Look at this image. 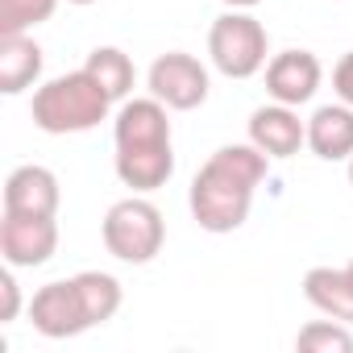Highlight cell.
Masks as SVG:
<instances>
[{
    "label": "cell",
    "mask_w": 353,
    "mask_h": 353,
    "mask_svg": "<svg viewBox=\"0 0 353 353\" xmlns=\"http://www.w3.org/2000/svg\"><path fill=\"white\" fill-rule=\"evenodd\" d=\"M229 9H254V5H262V0H225Z\"/></svg>",
    "instance_id": "cell-21"
},
{
    "label": "cell",
    "mask_w": 353,
    "mask_h": 353,
    "mask_svg": "<svg viewBox=\"0 0 353 353\" xmlns=\"http://www.w3.org/2000/svg\"><path fill=\"white\" fill-rule=\"evenodd\" d=\"M270 170V154H262L254 141L245 145H221L192 179V216L204 233H233L250 221L254 192Z\"/></svg>",
    "instance_id": "cell-1"
},
{
    "label": "cell",
    "mask_w": 353,
    "mask_h": 353,
    "mask_svg": "<svg viewBox=\"0 0 353 353\" xmlns=\"http://www.w3.org/2000/svg\"><path fill=\"white\" fill-rule=\"evenodd\" d=\"M59 250V221L54 216H26V212H5L0 221V254L13 270H34L46 266Z\"/></svg>",
    "instance_id": "cell-8"
},
{
    "label": "cell",
    "mask_w": 353,
    "mask_h": 353,
    "mask_svg": "<svg viewBox=\"0 0 353 353\" xmlns=\"http://www.w3.org/2000/svg\"><path fill=\"white\" fill-rule=\"evenodd\" d=\"M295 345L303 353H349L353 349V332L341 324V320H316L307 328H299Z\"/></svg>",
    "instance_id": "cell-18"
},
{
    "label": "cell",
    "mask_w": 353,
    "mask_h": 353,
    "mask_svg": "<svg viewBox=\"0 0 353 353\" xmlns=\"http://www.w3.org/2000/svg\"><path fill=\"white\" fill-rule=\"evenodd\" d=\"M42 79V46L30 34H9L0 38V92L21 96Z\"/></svg>",
    "instance_id": "cell-14"
},
{
    "label": "cell",
    "mask_w": 353,
    "mask_h": 353,
    "mask_svg": "<svg viewBox=\"0 0 353 353\" xmlns=\"http://www.w3.org/2000/svg\"><path fill=\"white\" fill-rule=\"evenodd\" d=\"M75 283H79V295H83V307L92 316V324H104L121 312V283L112 274L83 270V274H75Z\"/></svg>",
    "instance_id": "cell-16"
},
{
    "label": "cell",
    "mask_w": 353,
    "mask_h": 353,
    "mask_svg": "<svg viewBox=\"0 0 353 353\" xmlns=\"http://www.w3.org/2000/svg\"><path fill=\"white\" fill-rule=\"evenodd\" d=\"M250 141L270 158H291L299 145H307V121H299L291 104H262L250 117Z\"/></svg>",
    "instance_id": "cell-10"
},
{
    "label": "cell",
    "mask_w": 353,
    "mask_h": 353,
    "mask_svg": "<svg viewBox=\"0 0 353 353\" xmlns=\"http://www.w3.org/2000/svg\"><path fill=\"white\" fill-rule=\"evenodd\" d=\"M83 67L100 79V88H104L112 100H125V96L133 92V59H129L125 50H117V46H96Z\"/></svg>",
    "instance_id": "cell-15"
},
{
    "label": "cell",
    "mask_w": 353,
    "mask_h": 353,
    "mask_svg": "<svg viewBox=\"0 0 353 353\" xmlns=\"http://www.w3.org/2000/svg\"><path fill=\"white\" fill-rule=\"evenodd\" d=\"M108 108H112V96L100 88V79L79 67V71H67L59 79H46L38 92H34V125L42 133H88L96 129L100 121H108Z\"/></svg>",
    "instance_id": "cell-3"
},
{
    "label": "cell",
    "mask_w": 353,
    "mask_h": 353,
    "mask_svg": "<svg viewBox=\"0 0 353 353\" xmlns=\"http://www.w3.org/2000/svg\"><path fill=\"white\" fill-rule=\"evenodd\" d=\"M0 295H5V307H0V320H17V307H21V291H17V279H13V266L0 274Z\"/></svg>",
    "instance_id": "cell-20"
},
{
    "label": "cell",
    "mask_w": 353,
    "mask_h": 353,
    "mask_svg": "<svg viewBox=\"0 0 353 353\" xmlns=\"http://www.w3.org/2000/svg\"><path fill=\"white\" fill-rule=\"evenodd\" d=\"M303 295L324 316H332L341 324H353V279H349L345 266H312L303 274Z\"/></svg>",
    "instance_id": "cell-13"
},
{
    "label": "cell",
    "mask_w": 353,
    "mask_h": 353,
    "mask_svg": "<svg viewBox=\"0 0 353 353\" xmlns=\"http://www.w3.org/2000/svg\"><path fill=\"white\" fill-rule=\"evenodd\" d=\"M100 237H104V250H108L112 258H121V262H129V266H141V262H150V258L162 250V241H166V221H162V212H158L150 200L129 196V200H117V204L104 212Z\"/></svg>",
    "instance_id": "cell-4"
},
{
    "label": "cell",
    "mask_w": 353,
    "mask_h": 353,
    "mask_svg": "<svg viewBox=\"0 0 353 353\" xmlns=\"http://www.w3.org/2000/svg\"><path fill=\"white\" fill-rule=\"evenodd\" d=\"M71 5H96V0H71Z\"/></svg>",
    "instance_id": "cell-22"
},
{
    "label": "cell",
    "mask_w": 353,
    "mask_h": 353,
    "mask_svg": "<svg viewBox=\"0 0 353 353\" xmlns=\"http://www.w3.org/2000/svg\"><path fill=\"white\" fill-rule=\"evenodd\" d=\"M345 270H349V279H353V262H345Z\"/></svg>",
    "instance_id": "cell-24"
},
{
    "label": "cell",
    "mask_w": 353,
    "mask_h": 353,
    "mask_svg": "<svg viewBox=\"0 0 353 353\" xmlns=\"http://www.w3.org/2000/svg\"><path fill=\"white\" fill-rule=\"evenodd\" d=\"M59 179L54 170L26 162L5 179V212H26V216H59Z\"/></svg>",
    "instance_id": "cell-11"
},
{
    "label": "cell",
    "mask_w": 353,
    "mask_h": 353,
    "mask_svg": "<svg viewBox=\"0 0 353 353\" xmlns=\"http://www.w3.org/2000/svg\"><path fill=\"white\" fill-rule=\"evenodd\" d=\"M307 145L324 162H345L353 158V104H324L307 121Z\"/></svg>",
    "instance_id": "cell-12"
},
{
    "label": "cell",
    "mask_w": 353,
    "mask_h": 353,
    "mask_svg": "<svg viewBox=\"0 0 353 353\" xmlns=\"http://www.w3.org/2000/svg\"><path fill=\"white\" fill-rule=\"evenodd\" d=\"M30 324L50 341H67V336H79V332L96 328L88 307H83V295H79L75 279H59V283L38 287L34 299H30Z\"/></svg>",
    "instance_id": "cell-7"
},
{
    "label": "cell",
    "mask_w": 353,
    "mask_h": 353,
    "mask_svg": "<svg viewBox=\"0 0 353 353\" xmlns=\"http://www.w3.org/2000/svg\"><path fill=\"white\" fill-rule=\"evenodd\" d=\"M349 183H353V158H349Z\"/></svg>",
    "instance_id": "cell-23"
},
{
    "label": "cell",
    "mask_w": 353,
    "mask_h": 353,
    "mask_svg": "<svg viewBox=\"0 0 353 353\" xmlns=\"http://www.w3.org/2000/svg\"><path fill=\"white\" fill-rule=\"evenodd\" d=\"M320 79H324V71H320V59L312 50H283V54H274L266 63V92H270V100L291 104V108L307 104L316 96Z\"/></svg>",
    "instance_id": "cell-9"
},
{
    "label": "cell",
    "mask_w": 353,
    "mask_h": 353,
    "mask_svg": "<svg viewBox=\"0 0 353 353\" xmlns=\"http://www.w3.org/2000/svg\"><path fill=\"white\" fill-rule=\"evenodd\" d=\"M270 54V38L262 30V21H254L245 9H229L212 21L208 30V59L221 75L229 79H250L266 67Z\"/></svg>",
    "instance_id": "cell-5"
},
{
    "label": "cell",
    "mask_w": 353,
    "mask_h": 353,
    "mask_svg": "<svg viewBox=\"0 0 353 353\" xmlns=\"http://www.w3.org/2000/svg\"><path fill=\"white\" fill-rule=\"evenodd\" d=\"M59 0H0V38L9 34H30L34 26L50 21Z\"/></svg>",
    "instance_id": "cell-17"
},
{
    "label": "cell",
    "mask_w": 353,
    "mask_h": 353,
    "mask_svg": "<svg viewBox=\"0 0 353 353\" xmlns=\"http://www.w3.org/2000/svg\"><path fill=\"white\" fill-rule=\"evenodd\" d=\"M117 141V179L133 192H158L174 174V145H170V117L166 104L154 96L125 100L112 121Z\"/></svg>",
    "instance_id": "cell-2"
},
{
    "label": "cell",
    "mask_w": 353,
    "mask_h": 353,
    "mask_svg": "<svg viewBox=\"0 0 353 353\" xmlns=\"http://www.w3.org/2000/svg\"><path fill=\"white\" fill-rule=\"evenodd\" d=\"M150 96L162 100L166 108L174 112H192L208 100V67L196 59V54H183V50H170V54H158L150 63Z\"/></svg>",
    "instance_id": "cell-6"
},
{
    "label": "cell",
    "mask_w": 353,
    "mask_h": 353,
    "mask_svg": "<svg viewBox=\"0 0 353 353\" xmlns=\"http://www.w3.org/2000/svg\"><path fill=\"white\" fill-rule=\"evenodd\" d=\"M332 92H336L345 104H353V50L341 54V63L332 67Z\"/></svg>",
    "instance_id": "cell-19"
}]
</instances>
